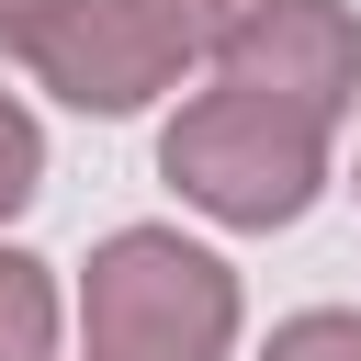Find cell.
Here are the masks:
<instances>
[{
  "label": "cell",
  "instance_id": "1",
  "mask_svg": "<svg viewBox=\"0 0 361 361\" xmlns=\"http://www.w3.org/2000/svg\"><path fill=\"white\" fill-rule=\"evenodd\" d=\"M158 180L192 214H214L237 237H271V226H293L327 192V124L293 113V102H271V90H248V79H214V90H192L169 113Z\"/></svg>",
  "mask_w": 361,
  "mask_h": 361
},
{
  "label": "cell",
  "instance_id": "2",
  "mask_svg": "<svg viewBox=\"0 0 361 361\" xmlns=\"http://www.w3.org/2000/svg\"><path fill=\"white\" fill-rule=\"evenodd\" d=\"M90 361H226L237 350V271L180 226H113L79 271Z\"/></svg>",
  "mask_w": 361,
  "mask_h": 361
},
{
  "label": "cell",
  "instance_id": "3",
  "mask_svg": "<svg viewBox=\"0 0 361 361\" xmlns=\"http://www.w3.org/2000/svg\"><path fill=\"white\" fill-rule=\"evenodd\" d=\"M11 56L68 102V113H147L158 90H180V68L203 56V34H192V11L180 0H45L23 34H11Z\"/></svg>",
  "mask_w": 361,
  "mask_h": 361
},
{
  "label": "cell",
  "instance_id": "4",
  "mask_svg": "<svg viewBox=\"0 0 361 361\" xmlns=\"http://www.w3.org/2000/svg\"><path fill=\"white\" fill-rule=\"evenodd\" d=\"M214 68L293 102V113H316V124H338L361 102V11L350 0H259L248 23L214 34Z\"/></svg>",
  "mask_w": 361,
  "mask_h": 361
},
{
  "label": "cell",
  "instance_id": "5",
  "mask_svg": "<svg viewBox=\"0 0 361 361\" xmlns=\"http://www.w3.org/2000/svg\"><path fill=\"white\" fill-rule=\"evenodd\" d=\"M56 327H68L56 271L34 248H0V361H56Z\"/></svg>",
  "mask_w": 361,
  "mask_h": 361
},
{
  "label": "cell",
  "instance_id": "6",
  "mask_svg": "<svg viewBox=\"0 0 361 361\" xmlns=\"http://www.w3.org/2000/svg\"><path fill=\"white\" fill-rule=\"evenodd\" d=\"M34 192H45V124L0 90V214H23Z\"/></svg>",
  "mask_w": 361,
  "mask_h": 361
},
{
  "label": "cell",
  "instance_id": "7",
  "mask_svg": "<svg viewBox=\"0 0 361 361\" xmlns=\"http://www.w3.org/2000/svg\"><path fill=\"white\" fill-rule=\"evenodd\" d=\"M259 361H361V316H350V305H316V316H282Z\"/></svg>",
  "mask_w": 361,
  "mask_h": 361
},
{
  "label": "cell",
  "instance_id": "8",
  "mask_svg": "<svg viewBox=\"0 0 361 361\" xmlns=\"http://www.w3.org/2000/svg\"><path fill=\"white\" fill-rule=\"evenodd\" d=\"M180 11H192V34H203V45H214V34H226V23H248V11H259V0H180Z\"/></svg>",
  "mask_w": 361,
  "mask_h": 361
},
{
  "label": "cell",
  "instance_id": "9",
  "mask_svg": "<svg viewBox=\"0 0 361 361\" xmlns=\"http://www.w3.org/2000/svg\"><path fill=\"white\" fill-rule=\"evenodd\" d=\"M34 11H45V0H0V45H11V34L34 23Z\"/></svg>",
  "mask_w": 361,
  "mask_h": 361
}]
</instances>
